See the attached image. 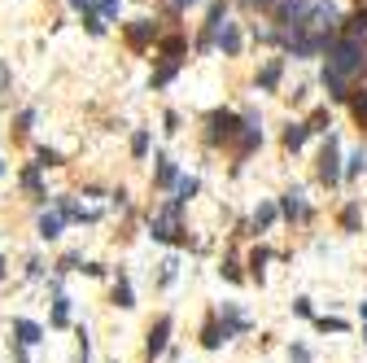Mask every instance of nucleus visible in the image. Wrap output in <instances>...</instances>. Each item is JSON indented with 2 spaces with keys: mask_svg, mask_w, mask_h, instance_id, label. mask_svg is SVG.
<instances>
[{
  "mask_svg": "<svg viewBox=\"0 0 367 363\" xmlns=\"http://www.w3.org/2000/svg\"><path fill=\"white\" fill-rule=\"evenodd\" d=\"M363 337H367V328H363Z\"/></svg>",
  "mask_w": 367,
  "mask_h": 363,
  "instance_id": "a19ab883",
  "label": "nucleus"
},
{
  "mask_svg": "<svg viewBox=\"0 0 367 363\" xmlns=\"http://www.w3.org/2000/svg\"><path fill=\"white\" fill-rule=\"evenodd\" d=\"M214 44H219L227 57H232V53H241V31L232 27V22H223V27H219V36H214Z\"/></svg>",
  "mask_w": 367,
  "mask_h": 363,
  "instance_id": "9b49d317",
  "label": "nucleus"
},
{
  "mask_svg": "<svg viewBox=\"0 0 367 363\" xmlns=\"http://www.w3.org/2000/svg\"><path fill=\"white\" fill-rule=\"evenodd\" d=\"M158 184H162V188L175 184V162H171V158H158Z\"/></svg>",
  "mask_w": 367,
  "mask_h": 363,
  "instance_id": "412c9836",
  "label": "nucleus"
},
{
  "mask_svg": "<svg viewBox=\"0 0 367 363\" xmlns=\"http://www.w3.org/2000/svg\"><path fill=\"white\" fill-rule=\"evenodd\" d=\"M22 188H27L31 197H44V188H40V167H27V171H22Z\"/></svg>",
  "mask_w": 367,
  "mask_h": 363,
  "instance_id": "aec40b11",
  "label": "nucleus"
},
{
  "mask_svg": "<svg viewBox=\"0 0 367 363\" xmlns=\"http://www.w3.org/2000/svg\"><path fill=\"white\" fill-rule=\"evenodd\" d=\"M162 53H166V61H179V53H184V40H179V36L162 40Z\"/></svg>",
  "mask_w": 367,
  "mask_h": 363,
  "instance_id": "b1692460",
  "label": "nucleus"
},
{
  "mask_svg": "<svg viewBox=\"0 0 367 363\" xmlns=\"http://www.w3.org/2000/svg\"><path fill=\"white\" fill-rule=\"evenodd\" d=\"M0 175H5V162H0Z\"/></svg>",
  "mask_w": 367,
  "mask_h": 363,
  "instance_id": "ea45409f",
  "label": "nucleus"
},
{
  "mask_svg": "<svg viewBox=\"0 0 367 363\" xmlns=\"http://www.w3.org/2000/svg\"><path fill=\"white\" fill-rule=\"evenodd\" d=\"M70 5H75V9H88V5H92V0H70Z\"/></svg>",
  "mask_w": 367,
  "mask_h": 363,
  "instance_id": "c9c22d12",
  "label": "nucleus"
},
{
  "mask_svg": "<svg viewBox=\"0 0 367 363\" xmlns=\"http://www.w3.org/2000/svg\"><path fill=\"white\" fill-rule=\"evenodd\" d=\"M306 136H310V131H306V123H289V131H285V145H289V149H302V145H306Z\"/></svg>",
  "mask_w": 367,
  "mask_h": 363,
  "instance_id": "a211bd4d",
  "label": "nucleus"
},
{
  "mask_svg": "<svg viewBox=\"0 0 367 363\" xmlns=\"http://www.w3.org/2000/svg\"><path fill=\"white\" fill-rule=\"evenodd\" d=\"M175 272H179V258H166V262H162V285H171Z\"/></svg>",
  "mask_w": 367,
  "mask_h": 363,
  "instance_id": "2f4dec72",
  "label": "nucleus"
},
{
  "mask_svg": "<svg viewBox=\"0 0 367 363\" xmlns=\"http://www.w3.org/2000/svg\"><path fill=\"white\" fill-rule=\"evenodd\" d=\"M114 306H123V311L136 306V293H131V280L127 276H119V285H114Z\"/></svg>",
  "mask_w": 367,
  "mask_h": 363,
  "instance_id": "ddd939ff",
  "label": "nucleus"
},
{
  "mask_svg": "<svg viewBox=\"0 0 367 363\" xmlns=\"http://www.w3.org/2000/svg\"><path fill=\"white\" fill-rule=\"evenodd\" d=\"M293 57H310V53H324L328 48V40L324 36H310V31H293Z\"/></svg>",
  "mask_w": 367,
  "mask_h": 363,
  "instance_id": "0eeeda50",
  "label": "nucleus"
},
{
  "mask_svg": "<svg viewBox=\"0 0 367 363\" xmlns=\"http://www.w3.org/2000/svg\"><path fill=\"white\" fill-rule=\"evenodd\" d=\"M179 202H171V206H162L153 219H149V232H153V241H166V245H179L184 241V228H179Z\"/></svg>",
  "mask_w": 367,
  "mask_h": 363,
  "instance_id": "f03ea898",
  "label": "nucleus"
},
{
  "mask_svg": "<svg viewBox=\"0 0 367 363\" xmlns=\"http://www.w3.org/2000/svg\"><path fill=\"white\" fill-rule=\"evenodd\" d=\"M119 9H123V0H101V22L119 18Z\"/></svg>",
  "mask_w": 367,
  "mask_h": 363,
  "instance_id": "c85d7f7f",
  "label": "nucleus"
},
{
  "mask_svg": "<svg viewBox=\"0 0 367 363\" xmlns=\"http://www.w3.org/2000/svg\"><path fill=\"white\" fill-rule=\"evenodd\" d=\"M36 167H61V154L57 149H40V162Z\"/></svg>",
  "mask_w": 367,
  "mask_h": 363,
  "instance_id": "c756f323",
  "label": "nucleus"
},
{
  "mask_svg": "<svg viewBox=\"0 0 367 363\" xmlns=\"http://www.w3.org/2000/svg\"><path fill=\"white\" fill-rule=\"evenodd\" d=\"M83 22H88L92 36H105V22H101V13H83Z\"/></svg>",
  "mask_w": 367,
  "mask_h": 363,
  "instance_id": "7c9ffc66",
  "label": "nucleus"
},
{
  "mask_svg": "<svg viewBox=\"0 0 367 363\" xmlns=\"http://www.w3.org/2000/svg\"><path fill=\"white\" fill-rule=\"evenodd\" d=\"M0 280H5V258H0Z\"/></svg>",
  "mask_w": 367,
  "mask_h": 363,
  "instance_id": "58836bf2",
  "label": "nucleus"
},
{
  "mask_svg": "<svg viewBox=\"0 0 367 363\" xmlns=\"http://www.w3.org/2000/svg\"><path fill=\"white\" fill-rule=\"evenodd\" d=\"M280 214H285V219H306V214H310V206H306V197H302V188H293V193H285V202H280Z\"/></svg>",
  "mask_w": 367,
  "mask_h": 363,
  "instance_id": "1a4fd4ad",
  "label": "nucleus"
},
{
  "mask_svg": "<svg viewBox=\"0 0 367 363\" xmlns=\"http://www.w3.org/2000/svg\"><path fill=\"white\" fill-rule=\"evenodd\" d=\"M363 66H367V48H363V40H332L328 44V66H324V88H328V96H337V101H345L350 92V79L354 75H363Z\"/></svg>",
  "mask_w": 367,
  "mask_h": 363,
  "instance_id": "f257e3e1",
  "label": "nucleus"
},
{
  "mask_svg": "<svg viewBox=\"0 0 367 363\" xmlns=\"http://www.w3.org/2000/svg\"><path fill=\"white\" fill-rule=\"evenodd\" d=\"M241 131H245V123H241L232 110H214V114H210V140H214V145H219V140H237Z\"/></svg>",
  "mask_w": 367,
  "mask_h": 363,
  "instance_id": "7ed1b4c3",
  "label": "nucleus"
},
{
  "mask_svg": "<svg viewBox=\"0 0 367 363\" xmlns=\"http://www.w3.org/2000/svg\"><path fill=\"white\" fill-rule=\"evenodd\" d=\"M276 214H280V210H276L271 202H262V206L254 210V232H267V228L276 223Z\"/></svg>",
  "mask_w": 367,
  "mask_h": 363,
  "instance_id": "dca6fc26",
  "label": "nucleus"
},
{
  "mask_svg": "<svg viewBox=\"0 0 367 363\" xmlns=\"http://www.w3.org/2000/svg\"><path fill=\"white\" fill-rule=\"evenodd\" d=\"M153 36H158V27L149 22V18H140V22H131V27H127V44H131V48H144Z\"/></svg>",
  "mask_w": 367,
  "mask_h": 363,
  "instance_id": "9d476101",
  "label": "nucleus"
},
{
  "mask_svg": "<svg viewBox=\"0 0 367 363\" xmlns=\"http://www.w3.org/2000/svg\"><path fill=\"white\" fill-rule=\"evenodd\" d=\"M249 5H271V0H249Z\"/></svg>",
  "mask_w": 367,
  "mask_h": 363,
  "instance_id": "4c0bfd02",
  "label": "nucleus"
},
{
  "mask_svg": "<svg viewBox=\"0 0 367 363\" xmlns=\"http://www.w3.org/2000/svg\"><path fill=\"white\" fill-rule=\"evenodd\" d=\"M48 320H53V328L70 324V298H61V293H57V298H53V316H48Z\"/></svg>",
  "mask_w": 367,
  "mask_h": 363,
  "instance_id": "f3484780",
  "label": "nucleus"
},
{
  "mask_svg": "<svg viewBox=\"0 0 367 363\" xmlns=\"http://www.w3.org/2000/svg\"><path fill=\"white\" fill-rule=\"evenodd\" d=\"M341 223L350 228V232H354V228H359V206H345V214H341Z\"/></svg>",
  "mask_w": 367,
  "mask_h": 363,
  "instance_id": "72a5a7b5",
  "label": "nucleus"
},
{
  "mask_svg": "<svg viewBox=\"0 0 367 363\" xmlns=\"http://www.w3.org/2000/svg\"><path fill=\"white\" fill-rule=\"evenodd\" d=\"M171 5H175V9H184V5H193V0H171Z\"/></svg>",
  "mask_w": 367,
  "mask_h": 363,
  "instance_id": "e433bc0d",
  "label": "nucleus"
},
{
  "mask_svg": "<svg viewBox=\"0 0 367 363\" xmlns=\"http://www.w3.org/2000/svg\"><path fill=\"white\" fill-rule=\"evenodd\" d=\"M40 237L44 241H57L61 237V214L53 210V214H40Z\"/></svg>",
  "mask_w": 367,
  "mask_h": 363,
  "instance_id": "2eb2a0df",
  "label": "nucleus"
},
{
  "mask_svg": "<svg viewBox=\"0 0 367 363\" xmlns=\"http://www.w3.org/2000/svg\"><path fill=\"white\" fill-rule=\"evenodd\" d=\"M171 328H175V320H171V316H162L153 328H149V341H144V355H149V359L166 355V337H171Z\"/></svg>",
  "mask_w": 367,
  "mask_h": 363,
  "instance_id": "39448f33",
  "label": "nucleus"
},
{
  "mask_svg": "<svg viewBox=\"0 0 367 363\" xmlns=\"http://www.w3.org/2000/svg\"><path fill=\"white\" fill-rule=\"evenodd\" d=\"M320 179H324V184H337V179H341V154H337V136H328L324 154H320Z\"/></svg>",
  "mask_w": 367,
  "mask_h": 363,
  "instance_id": "20e7f679",
  "label": "nucleus"
},
{
  "mask_svg": "<svg viewBox=\"0 0 367 363\" xmlns=\"http://www.w3.org/2000/svg\"><path fill=\"white\" fill-rule=\"evenodd\" d=\"M315 328H320V333H345V320H315Z\"/></svg>",
  "mask_w": 367,
  "mask_h": 363,
  "instance_id": "cd10ccee",
  "label": "nucleus"
},
{
  "mask_svg": "<svg viewBox=\"0 0 367 363\" xmlns=\"http://www.w3.org/2000/svg\"><path fill=\"white\" fill-rule=\"evenodd\" d=\"M267 258H271L267 250H254V258H249V267H254V276H258V280H262V262H267Z\"/></svg>",
  "mask_w": 367,
  "mask_h": 363,
  "instance_id": "473e14b6",
  "label": "nucleus"
},
{
  "mask_svg": "<svg viewBox=\"0 0 367 363\" xmlns=\"http://www.w3.org/2000/svg\"><path fill=\"white\" fill-rule=\"evenodd\" d=\"M306 13H310V0H280V22L285 27H302L306 22Z\"/></svg>",
  "mask_w": 367,
  "mask_h": 363,
  "instance_id": "6e6552de",
  "label": "nucleus"
},
{
  "mask_svg": "<svg viewBox=\"0 0 367 363\" xmlns=\"http://www.w3.org/2000/svg\"><path fill=\"white\" fill-rule=\"evenodd\" d=\"M227 337H223V328H219V320H206V328H202V346H206V350H219V346H223Z\"/></svg>",
  "mask_w": 367,
  "mask_h": 363,
  "instance_id": "f8f14e48",
  "label": "nucleus"
},
{
  "mask_svg": "<svg viewBox=\"0 0 367 363\" xmlns=\"http://www.w3.org/2000/svg\"><path fill=\"white\" fill-rule=\"evenodd\" d=\"M350 110H354V119L367 127V92H350Z\"/></svg>",
  "mask_w": 367,
  "mask_h": 363,
  "instance_id": "4be33fe9",
  "label": "nucleus"
},
{
  "mask_svg": "<svg viewBox=\"0 0 367 363\" xmlns=\"http://www.w3.org/2000/svg\"><path fill=\"white\" fill-rule=\"evenodd\" d=\"M44 341V328L36 320H13V346L18 350H31V346H40Z\"/></svg>",
  "mask_w": 367,
  "mask_h": 363,
  "instance_id": "423d86ee",
  "label": "nucleus"
},
{
  "mask_svg": "<svg viewBox=\"0 0 367 363\" xmlns=\"http://www.w3.org/2000/svg\"><path fill=\"white\" fill-rule=\"evenodd\" d=\"M197 188H202V184H197V179H188V175H184V179H179V184H175V193H179V197H175V202L184 206V202H188V197H197Z\"/></svg>",
  "mask_w": 367,
  "mask_h": 363,
  "instance_id": "5701e85b",
  "label": "nucleus"
},
{
  "mask_svg": "<svg viewBox=\"0 0 367 363\" xmlns=\"http://www.w3.org/2000/svg\"><path fill=\"white\" fill-rule=\"evenodd\" d=\"M131 154H136V158L149 154V131H136V136H131Z\"/></svg>",
  "mask_w": 367,
  "mask_h": 363,
  "instance_id": "bb28decb",
  "label": "nucleus"
},
{
  "mask_svg": "<svg viewBox=\"0 0 367 363\" xmlns=\"http://www.w3.org/2000/svg\"><path fill=\"white\" fill-rule=\"evenodd\" d=\"M332 123H328V110H315L310 114V123H306V131H328Z\"/></svg>",
  "mask_w": 367,
  "mask_h": 363,
  "instance_id": "393cba45",
  "label": "nucleus"
},
{
  "mask_svg": "<svg viewBox=\"0 0 367 363\" xmlns=\"http://www.w3.org/2000/svg\"><path fill=\"white\" fill-rule=\"evenodd\" d=\"M289 359H293V363H310V350H306V346H302V341H297V346H293V350H289Z\"/></svg>",
  "mask_w": 367,
  "mask_h": 363,
  "instance_id": "f704fd0d",
  "label": "nucleus"
},
{
  "mask_svg": "<svg viewBox=\"0 0 367 363\" xmlns=\"http://www.w3.org/2000/svg\"><path fill=\"white\" fill-rule=\"evenodd\" d=\"M276 84H280V57H276V61H267V66H262V75H258V88H262V92H276Z\"/></svg>",
  "mask_w": 367,
  "mask_h": 363,
  "instance_id": "4468645a",
  "label": "nucleus"
},
{
  "mask_svg": "<svg viewBox=\"0 0 367 363\" xmlns=\"http://www.w3.org/2000/svg\"><path fill=\"white\" fill-rule=\"evenodd\" d=\"M359 171H367V154H363V149H354V154H350V167H345V175H359Z\"/></svg>",
  "mask_w": 367,
  "mask_h": 363,
  "instance_id": "a878e982",
  "label": "nucleus"
},
{
  "mask_svg": "<svg viewBox=\"0 0 367 363\" xmlns=\"http://www.w3.org/2000/svg\"><path fill=\"white\" fill-rule=\"evenodd\" d=\"M175 71H179V61H162L158 71H153V88H166L175 79Z\"/></svg>",
  "mask_w": 367,
  "mask_h": 363,
  "instance_id": "6ab92c4d",
  "label": "nucleus"
}]
</instances>
